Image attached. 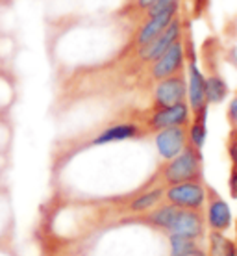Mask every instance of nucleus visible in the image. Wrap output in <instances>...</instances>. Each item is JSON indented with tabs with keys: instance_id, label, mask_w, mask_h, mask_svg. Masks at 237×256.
I'll return each mask as SVG.
<instances>
[{
	"instance_id": "nucleus-1",
	"label": "nucleus",
	"mask_w": 237,
	"mask_h": 256,
	"mask_svg": "<svg viewBox=\"0 0 237 256\" xmlns=\"http://www.w3.org/2000/svg\"><path fill=\"white\" fill-rule=\"evenodd\" d=\"M161 186H173L189 180H204V158L202 150L187 141L186 148L171 160H165L160 169Z\"/></svg>"
},
{
	"instance_id": "nucleus-2",
	"label": "nucleus",
	"mask_w": 237,
	"mask_h": 256,
	"mask_svg": "<svg viewBox=\"0 0 237 256\" xmlns=\"http://www.w3.org/2000/svg\"><path fill=\"white\" fill-rule=\"evenodd\" d=\"M165 200L184 210H204L206 206V182L189 180L165 188Z\"/></svg>"
},
{
	"instance_id": "nucleus-3",
	"label": "nucleus",
	"mask_w": 237,
	"mask_h": 256,
	"mask_svg": "<svg viewBox=\"0 0 237 256\" xmlns=\"http://www.w3.org/2000/svg\"><path fill=\"white\" fill-rule=\"evenodd\" d=\"M206 224L212 232H219L225 234L230 230L232 226V210L228 202L221 197V193L212 188L210 184H206Z\"/></svg>"
},
{
	"instance_id": "nucleus-4",
	"label": "nucleus",
	"mask_w": 237,
	"mask_h": 256,
	"mask_svg": "<svg viewBox=\"0 0 237 256\" xmlns=\"http://www.w3.org/2000/svg\"><path fill=\"white\" fill-rule=\"evenodd\" d=\"M187 100V76L186 70L163 78L156 82L154 95H152V108H165Z\"/></svg>"
},
{
	"instance_id": "nucleus-5",
	"label": "nucleus",
	"mask_w": 237,
	"mask_h": 256,
	"mask_svg": "<svg viewBox=\"0 0 237 256\" xmlns=\"http://www.w3.org/2000/svg\"><path fill=\"white\" fill-rule=\"evenodd\" d=\"M184 70H186V48H184V39H178L160 58L150 64V78L154 82H160L163 78H169Z\"/></svg>"
},
{
	"instance_id": "nucleus-6",
	"label": "nucleus",
	"mask_w": 237,
	"mask_h": 256,
	"mask_svg": "<svg viewBox=\"0 0 237 256\" xmlns=\"http://www.w3.org/2000/svg\"><path fill=\"white\" fill-rule=\"evenodd\" d=\"M191 121V108L189 104L180 102L174 106H165V108H152L148 114L147 128L150 132H160L163 128L171 126H184Z\"/></svg>"
},
{
	"instance_id": "nucleus-7",
	"label": "nucleus",
	"mask_w": 237,
	"mask_h": 256,
	"mask_svg": "<svg viewBox=\"0 0 237 256\" xmlns=\"http://www.w3.org/2000/svg\"><path fill=\"white\" fill-rule=\"evenodd\" d=\"M176 15H180V4L178 6L167 8L163 12L156 13V15H150V17H147V19L143 20V24L139 26V30H137V34H135V38H134V45H135V48H137V52L141 50V48H145L152 39L158 38L167 26L171 24V20H173Z\"/></svg>"
},
{
	"instance_id": "nucleus-8",
	"label": "nucleus",
	"mask_w": 237,
	"mask_h": 256,
	"mask_svg": "<svg viewBox=\"0 0 237 256\" xmlns=\"http://www.w3.org/2000/svg\"><path fill=\"white\" fill-rule=\"evenodd\" d=\"M182 36H184V20H182L180 15H176V17L171 20V24L167 26L158 38L152 39L145 48L139 50V58H141L145 64H152L154 60L160 58L161 54L173 45L174 41L182 39Z\"/></svg>"
},
{
	"instance_id": "nucleus-9",
	"label": "nucleus",
	"mask_w": 237,
	"mask_h": 256,
	"mask_svg": "<svg viewBox=\"0 0 237 256\" xmlns=\"http://www.w3.org/2000/svg\"><path fill=\"white\" fill-rule=\"evenodd\" d=\"M206 216L204 210H184L180 208L174 224L169 230V236H186L191 240H202L206 236Z\"/></svg>"
},
{
	"instance_id": "nucleus-10",
	"label": "nucleus",
	"mask_w": 237,
	"mask_h": 256,
	"mask_svg": "<svg viewBox=\"0 0 237 256\" xmlns=\"http://www.w3.org/2000/svg\"><path fill=\"white\" fill-rule=\"evenodd\" d=\"M187 145V124L171 126L156 132V148L163 160H171L178 156Z\"/></svg>"
},
{
	"instance_id": "nucleus-11",
	"label": "nucleus",
	"mask_w": 237,
	"mask_h": 256,
	"mask_svg": "<svg viewBox=\"0 0 237 256\" xmlns=\"http://www.w3.org/2000/svg\"><path fill=\"white\" fill-rule=\"evenodd\" d=\"M139 136H141V126L139 124H135V122H121V124H113V126L106 128L104 132H100L93 140V145H106V143H115V141L139 138Z\"/></svg>"
},
{
	"instance_id": "nucleus-12",
	"label": "nucleus",
	"mask_w": 237,
	"mask_h": 256,
	"mask_svg": "<svg viewBox=\"0 0 237 256\" xmlns=\"http://www.w3.org/2000/svg\"><path fill=\"white\" fill-rule=\"evenodd\" d=\"M180 208L178 206L171 204V202H165V204H158L156 208L147 212V216L143 218V223L150 224L154 228H160V230L169 232L171 226L174 224V219L178 216Z\"/></svg>"
},
{
	"instance_id": "nucleus-13",
	"label": "nucleus",
	"mask_w": 237,
	"mask_h": 256,
	"mask_svg": "<svg viewBox=\"0 0 237 256\" xmlns=\"http://www.w3.org/2000/svg\"><path fill=\"white\" fill-rule=\"evenodd\" d=\"M208 110L210 108L191 114V121L187 124V141L200 150L204 148L206 138H208Z\"/></svg>"
},
{
	"instance_id": "nucleus-14",
	"label": "nucleus",
	"mask_w": 237,
	"mask_h": 256,
	"mask_svg": "<svg viewBox=\"0 0 237 256\" xmlns=\"http://www.w3.org/2000/svg\"><path fill=\"white\" fill-rule=\"evenodd\" d=\"M206 74V72H204ZM230 95V88L228 82L221 72H210L206 74V98L208 104H221L226 100V96Z\"/></svg>"
},
{
	"instance_id": "nucleus-15",
	"label": "nucleus",
	"mask_w": 237,
	"mask_h": 256,
	"mask_svg": "<svg viewBox=\"0 0 237 256\" xmlns=\"http://www.w3.org/2000/svg\"><path fill=\"white\" fill-rule=\"evenodd\" d=\"M165 198V186H156L148 192L137 195V197L130 202V212H135V214H147L148 210H152L160 204L161 200Z\"/></svg>"
},
{
	"instance_id": "nucleus-16",
	"label": "nucleus",
	"mask_w": 237,
	"mask_h": 256,
	"mask_svg": "<svg viewBox=\"0 0 237 256\" xmlns=\"http://www.w3.org/2000/svg\"><path fill=\"white\" fill-rule=\"evenodd\" d=\"M199 240H191L186 236H174L171 234V256H193L200 250Z\"/></svg>"
},
{
	"instance_id": "nucleus-17",
	"label": "nucleus",
	"mask_w": 237,
	"mask_h": 256,
	"mask_svg": "<svg viewBox=\"0 0 237 256\" xmlns=\"http://www.w3.org/2000/svg\"><path fill=\"white\" fill-rule=\"evenodd\" d=\"M226 152H228V158H230V166L237 167V126L230 128V132H228Z\"/></svg>"
},
{
	"instance_id": "nucleus-18",
	"label": "nucleus",
	"mask_w": 237,
	"mask_h": 256,
	"mask_svg": "<svg viewBox=\"0 0 237 256\" xmlns=\"http://www.w3.org/2000/svg\"><path fill=\"white\" fill-rule=\"evenodd\" d=\"M189 2H191V19H202L212 6V0H189Z\"/></svg>"
},
{
	"instance_id": "nucleus-19",
	"label": "nucleus",
	"mask_w": 237,
	"mask_h": 256,
	"mask_svg": "<svg viewBox=\"0 0 237 256\" xmlns=\"http://www.w3.org/2000/svg\"><path fill=\"white\" fill-rule=\"evenodd\" d=\"M156 2L158 0H132V4H128V10L137 15H147Z\"/></svg>"
},
{
	"instance_id": "nucleus-20",
	"label": "nucleus",
	"mask_w": 237,
	"mask_h": 256,
	"mask_svg": "<svg viewBox=\"0 0 237 256\" xmlns=\"http://www.w3.org/2000/svg\"><path fill=\"white\" fill-rule=\"evenodd\" d=\"M226 121H228L230 128L237 126V93L232 96L230 104H228V108H226Z\"/></svg>"
},
{
	"instance_id": "nucleus-21",
	"label": "nucleus",
	"mask_w": 237,
	"mask_h": 256,
	"mask_svg": "<svg viewBox=\"0 0 237 256\" xmlns=\"http://www.w3.org/2000/svg\"><path fill=\"white\" fill-rule=\"evenodd\" d=\"M236 244H237V223H236Z\"/></svg>"
}]
</instances>
